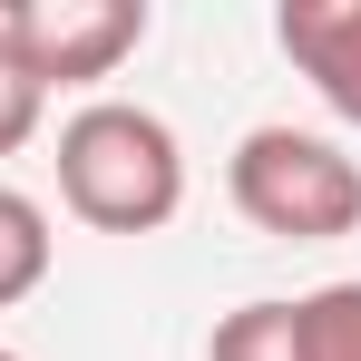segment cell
Here are the masks:
<instances>
[{
  "mask_svg": "<svg viewBox=\"0 0 361 361\" xmlns=\"http://www.w3.org/2000/svg\"><path fill=\"white\" fill-rule=\"evenodd\" d=\"M274 39L312 78V98L342 127H361V0H283L274 10Z\"/></svg>",
  "mask_w": 361,
  "mask_h": 361,
  "instance_id": "cell-4",
  "label": "cell"
},
{
  "mask_svg": "<svg viewBox=\"0 0 361 361\" xmlns=\"http://www.w3.org/2000/svg\"><path fill=\"white\" fill-rule=\"evenodd\" d=\"M225 195L274 244H342L361 225V157L312 127H244L225 157Z\"/></svg>",
  "mask_w": 361,
  "mask_h": 361,
  "instance_id": "cell-2",
  "label": "cell"
},
{
  "mask_svg": "<svg viewBox=\"0 0 361 361\" xmlns=\"http://www.w3.org/2000/svg\"><path fill=\"white\" fill-rule=\"evenodd\" d=\"M59 205L98 235H157L185 205V147L137 98H88L59 127Z\"/></svg>",
  "mask_w": 361,
  "mask_h": 361,
  "instance_id": "cell-1",
  "label": "cell"
},
{
  "mask_svg": "<svg viewBox=\"0 0 361 361\" xmlns=\"http://www.w3.org/2000/svg\"><path fill=\"white\" fill-rule=\"evenodd\" d=\"M0 361H20V352H0Z\"/></svg>",
  "mask_w": 361,
  "mask_h": 361,
  "instance_id": "cell-9",
  "label": "cell"
},
{
  "mask_svg": "<svg viewBox=\"0 0 361 361\" xmlns=\"http://www.w3.org/2000/svg\"><path fill=\"white\" fill-rule=\"evenodd\" d=\"M293 342L302 361H361V283H322L293 302Z\"/></svg>",
  "mask_w": 361,
  "mask_h": 361,
  "instance_id": "cell-7",
  "label": "cell"
},
{
  "mask_svg": "<svg viewBox=\"0 0 361 361\" xmlns=\"http://www.w3.org/2000/svg\"><path fill=\"white\" fill-rule=\"evenodd\" d=\"M49 254H59V235H49L39 195L0 185V312H10V302H30L39 283H49Z\"/></svg>",
  "mask_w": 361,
  "mask_h": 361,
  "instance_id": "cell-5",
  "label": "cell"
},
{
  "mask_svg": "<svg viewBox=\"0 0 361 361\" xmlns=\"http://www.w3.org/2000/svg\"><path fill=\"white\" fill-rule=\"evenodd\" d=\"M39 118H49V88L30 78V59H20L10 30H0V157H20V147L39 137Z\"/></svg>",
  "mask_w": 361,
  "mask_h": 361,
  "instance_id": "cell-8",
  "label": "cell"
},
{
  "mask_svg": "<svg viewBox=\"0 0 361 361\" xmlns=\"http://www.w3.org/2000/svg\"><path fill=\"white\" fill-rule=\"evenodd\" d=\"M205 361H302L293 302H235V312L205 332Z\"/></svg>",
  "mask_w": 361,
  "mask_h": 361,
  "instance_id": "cell-6",
  "label": "cell"
},
{
  "mask_svg": "<svg viewBox=\"0 0 361 361\" xmlns=\"http://www.w3.org/2000/svg\"><path fill=\"white\" fill-rule=\"evenodd\" d=\"M0 30L39 88H98L147 49L157 10L147 0H20V10H0Z\"/></svg>",
  "mask_w": 361,
  "mask_h": 361,
  "instance_id": "cell-3",
  "label": "cell"
}]
</instances>
